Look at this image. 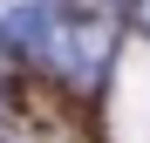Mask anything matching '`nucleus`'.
Wrapping results in <instances>:
<instances>
[{"label": "nucleus", "mask_w": 150, "mask_h": 143, "mask_svg": "<svg viewBox=\"0 0 150 143\" xmlns=\"http://www.w3.org/2000/svg\"><path fill=\"white\" fill-rule=\"evenodd\" d=\"M55 27V0H0V34L21 48H41Z\"/></svg>", "instance_id": "nucleus-2"}, {"label": "nucleus", "mask_w": 150, "mask_h": 143, "mask_svg": "<svg viewBox=\"0 0 150 143\" xmlns=\"http://www.w3.org/2000/svg\"><path fill=\"white\" fill-rule=\"evenodd\" d=\"M109 48H116L109 20H103V14H82V20H55V27H48V41H41V55H48V68H55V75H68V82L89 89V82H103Z\"/></svg>", "instance_id": "nucleus-1"}, {"label": "nucleus", "mask_w": 150, "mask_h": 143, "mask_svg": "<svg viewBox=\"0 0 150 143\" xmlns=\"http://www.w3.org/2000/svg\"><path fill=\"white\" fill-rule=\"evenodd\" d=\"M137 20H143V34H150V0H137Z\"/></svg>", "instance_id": "nucleus-3"}]
</instances>
